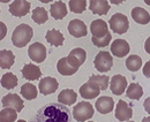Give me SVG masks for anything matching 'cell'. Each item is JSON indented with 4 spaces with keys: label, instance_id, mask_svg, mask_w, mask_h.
<instances>
[{
    "label": "cell",
    "instance_id": "30bf717a",
    "mask_svg": "<svg viewBox=\"0 0 150 122\" xmlns=\"http://www.w3.org/2000/svg\"><path fill=\"white\" fill-rule=\"evenodd\" d=\"M133 115V111H132L131 106L127 104L125 100H119L117 103V107L114 109V116L119 120V121H129Z\"/></svg>",
    "mask_w": 150,
    "mask_h": 122
},
{
    "label": "cell",
    "instance_id": "cb8c5ba5",
    "mask_svg": "<svg viewBox=\"0 0 150 122\" xmlns=\"http://www.w3.org/2000/svg\"><path fill=\"white\" fill-rule=\"evenodd\" d=\"M50 13L54 20H62L67 15V7L64 1H56L50 8Z\"/></svg>",
    "mask_w": 150,
    "mask_h": 122
},
{
    "label": "cell",
    "instance_id": "74e56055",
    "mask_svg": "<svg viewBox=\"0 0 150 122\" xmlns=\"http://www.w3.org/2000/svg\"><path fill=\"white\" fill-rule=\"evenodd\" d=\"M144 50H146V52L150 54V37L147 38V40H146V43H144Z\"/></svg>",
    "mask_w": 150,
    "mask_h": 122
},
{
    "label": "cell",
    "instance_id": "60d3db41",
    "mask_svg": "<svg viewBox=\"0 0 150 122\" xmlns=\"http://www.w3.org/2000/svg\"><path fill=\"white\" fill-rule=\"evenodd\" d=\"M16 122H27V121H24V120H18Z\"/></svg>",
    "mask_w": 150,
    "mask_h": 122
},
{
    "label": "cell",
    "instance_id": "8d00e7d4",
    "mask_svg": "<svg viewBox=\"0 0 150 122\" xmlns=\"http://www.w3.org/2000/svg\"><path fill=\"white\" fill-rule=\"evenodd\" d=\"M143 107H144V109H146V112L150 114V97H148L146 100H144V103H143Z\"/></svg>",
    "mask_w": 150,
    "mask_h": 122
},
{
    "label": "cell",
    "instance_id": "3957f363",
    "mask_svg": "<svg viewBox=\"0 0 150 122\" xmlns=\"http://www.w3.org/2000/svg\"><path fill=\"white\" fill-rule=\"evenodd\" d=\"M94 116V107L89 102H81L73 108V118L79 122H86Z\"/></svg>",
    "mask_w": 150,
    "mask_h": 122
},
{
    "label": "cell",
    "instance_id": "2e32d148",
    "mask_svg": "<svg viewBox=\"0 0 150 122\" xmlns=\"http://www.w3.org/2000/svg\"><path fill=\"white\" fill-rule=\"evenodd\" d=\"M90 31L93 34V37L96 38H102L105 37L109 32V27L108 23L103 20H95L90 24Z\"/></svg>",
    "mask_w": 150,
    "mask_h": 122
},
{
    "label": "cell",
    "instance_id": "52a82bcc",
    "mask_svg": "<svg viewBox=\"0 0 150 122\" xmlns=\"http://www.w3.org/2000/svg\"><path fill=\"white\" fill-rule=\"evenodd\" d=\"M30 11V2L25 0H15L9 5V13L15 18H22Z\"/></svg>",
    "mask_w": 150,
    "mask_h": 122
},
{
    "label": "cell",
    "instance_id": "ffe728a7",
    "mask_svg": "<svg viewBox=\"0 0 150 122\" xmlns=\"http://www.w3.org/2000/svg\"><path fill=\"white\" fill-rule=\"evenodd\" d=\"M76 99H77V93L72 89H65L58 94L59 103L65 105V106H69V105L75 104Z\"/></svg>",
    "mask_w": 150,
    "mask_h": 122
},
{
    "label": "cell",
    "instance_id": "ee69618b",
    "mask_svg": "<svg viewBox=\"0 0 150 122\" xmlns=\"http://www.w3.org/2000/svg\"><path fill=\"white\" fill-rule=\"evenodd\" d=\"M127 122H134V121H127Z\"/></svg>",
    "mask_w": 150,
    "mask_h": 122
},
{
    "label": "cell",
    "instance_id": "603a6c76",
    "mask_svg": "<svg viewBox=\"0 0 150 122\" xmlns=\"http://www.w3.org/2000/svg\"><path fill=\"white\" fill-rule=\"evenodd\" d=\"M45 38L47 40L49 44H51L52 46H56V47H59V46H62L64 42H65V37L64 35L57 30V29H50L46 35H45Z\"/></svg>",
    "mask_w": 150,
    "mask_h": 122
},
{
    "label": "cell",
    "instance_id": "4fadbf2b",
    "mask_svg": "<svg viewBox=\"0 0 150 122\" xmlns=\"http://www.w3.org/2000/svg\"><path fill=\"white\" fill-rule=\"evenodd\" d=\"M86 58H87V52L81 47H76L74 50H72L69 54L67 55L68 62L76 69H79L80 66H82L84 63Z\"/></svg>",
    "mask_w": 150,
    "mask_h": 122
},
{
    "label": "cell",
    "instance_id": "1f68e13d",
    "mask_svg": "<svg viewBox=\"0 0 150 122\" xmlns=\"http://www.w3.org/2000/svg\"><path fill=\"white\" fill-rule=\"evenodd\" d=\"M110 77L108 75H91L89 78V82H94L98 84L102 90H106L110 84Z\"/></svg>",
    "mask_w": 150,
    "mask_h": 122
},
{
    "label": "cell",
    "instance_id": "484cf974",
    "mask_svg": "<svg viewBox=\"0 0 150 122\" xmlns=\"http://www.w3.org/2000/svg\"><path fill=\"white\" fill-rule=\"evenodd\" d=\"M21 94L27 100H34L35 98H37V87H35L34 84H31V83H24L21 87Z\"/></svg>",
    "mask_w": 150,
    "mask_h": 122
},
{
    "label": "cell",
    "instance_id": "e575fe53",
    "mask_svg": "<svg viewBox=\"0 0 150 122\" xmlns=\"http://www.w3.org/2000/svg\"><path fill=\"white\" fill-rule=\"evenodd\" d=\"M142 73H143V75H144L147 78H150V60L149 61H147V63L144 65Z\"/></svg>",
    "mask_w": 150,
    "mask_h": 122
},
{
    "label": "cell",
    "instance_id": "836d02e7",
    "mask_svg": "<svg viewBox=\"0 0 150 122\" xmlns=\"http://www.w3.org/2000/svg\"><path fill=\"white\" fill-rule=\"evenodd\" d=\"M111 39H112L111 34H108L105 37H102V38L93 37L91 38V42H93V44H94L95 46H97V47H105V46H108L110 44Z\"/></svg>",
    "mask_w": 150,
    "mask_h": 122
},
{
    "label": "cell",
    "instance_id": "f1b7e54d",
    "mask_svg": "<svg viewBox=\"0 0 150 122\" xmlns=\"http://www.w3.org/2000/svg\"><path fill=\"white\" fill-rule=\"evenodd\" d=\"M18 119V111L14 108L5 107L0 112V122H15Z\"/></svg>",
    "mask_w": 150,
    "mask_h": 122
},
{
    "label": "cell",
    "instance_id": "5bb4252c",
    "mask_svg": "<svg viewBox=\"0 0 150 122\" xmlns=\"http://www.w3.org/2000/svg\"><path fill=\"white\" fill-rule=\"evenodd\" d=\"M126 87H127V80L125 76H122V75L112 76V78L110 81V89H111L113 94H115V96L122 94L126 91Z\"/></svg>",
    "mask_w": 150,
    "mask_h": 122
},
{
    "label": "cell",
    "instance_id": "7a4b0ae2",
    "mask_svg": "<svg viewBox=\"0 0 150 122\" xmlns=\"http://www.w3.org/2000/svg\"><path fill=\"white\" fill-rule=\"evenodd\" d=\"M33 36H34L33 28L28 24L22 23L14 29V31L12 34V43L18 49H22L31 40Z\"/></svg>",
    "mask_w": 150,
    "mask_h": 122
},
{
    "label": "cell",
    "instance_id": "44dd1931",
    "mask_svg": "<svg viewBox=\"0 0 150 122\" xmlns=\"http://www.w3.org/2000/svg\"><path fill=\"white\" fill-rule=\"evenodd\" d=\"M131 15L133 20L139 24H148L150 22V14L142 7H134Z\"/></svg>",
    "mask_w": 150,
    "mask_h": 122
},
{
    "label": "cell",
    "instance_id": "f546056e",
    "mask_svg": "<svg viewBox=\"0 0 150 122\" xmlns=\"http://www.w3.org/2000/svg\"><path fill=\"white\" fill-rule=\"evenodd\" d=\"M31 18L34 22H36L37 24H43L49 20L47 12L45 11V8L43 7H36L31 14Z\"/></svg>",
    "mask_w": 150,
    "mask_h": 122
},
{
    "label": "cell",
    "instance_id": "7bdbcfd3",
    "mask_svg": "<svg viewBox=\"0 0 150 122\" xmlns=\"http://www.w3.org/2000/svg\"><path fill=\"white\" fill-rule=\"evenodd\" d=\"M88 122H95V121H88Z\"/></svg>",
    "mask_w": 150,
    "mask_h": 122
},
{
    "label": "cell",
    "instance_id": "d4e9b609",
    "mask_svg": "<svg viewBox=\"0 0 150 122\" xmlns=\"http://www.w3.org/2000/svg\"><path fill=\"white\" fill-rule=\"evenodd\" d=\"M15 62V55L9 50L0 51V67L2 69H9Z\"/></svg>",
    "mask_w": 150,
    "mask_h": 122
},
{
    "label": "cell",
    "instance_id": "7402d4cb",
    "mask_svg": "<svg viewBox=\"0 0 150 122\" xmlns=\"http://www.w3.org/2000/svg\"><path fill=\"white\" fill-rule=\"evenodd\" d=\"M57 69H58V73H59L60 75H62V76H72V75H74L75 73L79 70V69H76V68H74V67L68 62L67 56L61 58V59L58 61V63H57Z\"/></svg>",
    "mask_w": 150,
    "mask_h": 122
},
{
    "label": "cell",
    "instance_id": "8992f818",
    "mask_svg": "<svg viewBox=\"0 0 150 122\" xmlns=\"http://www.w3.org/2000/svg\"><path fill=\"white\" fill-rule=\"evenodd\" d=\"M28 54H29V58L36 62V63H42L45 59H46V47L42 44V43H34L33 45L29 46L28 49Z\"/></svg>",
    "mask_w": 150,
    "mask_h": 122
},
{
    "label": "cell",
    "instance_id": "ac0fdd59",
    "mask_svg": "<svg viewBox=\"0 0 150 122\" xmlns=\"http://www.w3.org/2000/svg\"><path fill=\"white\" fill-rule=\"evenodd\" d=\"M96 108L97 111L100 113V114H108L110 112H112L113 108H114V102L111 97H108V96H103V97H99L97 100H96Z\"/></svg>",
    "mask_w": 150,
    "mask_h": 122
},
{
    "label": "cell",
    "instance_id": "8fae6325",
    "mask_svg": "<svg viewBox=\"0 0 150 122\" xmlns=\"http://www.w3.org/2000/svg\"><path fill=\"white\" fill-rule=\"evenodd\" d=\"M1 104L4 107H9V108H14L18 111V113L21 112L24 107L23 100L20 98L19 94L16 93H7L5 97H2L1 99Z\"/></svg>",
    "mask_w": 150,
    "mask_h": 122
},
{
    "label": "cell",
    "instance_id": "9a60e30c",
    "mask_svg": "<svg viewBox=\"0 0 150 122\" xmlns=\"http://www.w3.org/2000/svg\"><path fill=\"white\" fill-rule=\"evenodd\" d=\"M129 44L125 39H115L111 44V53L117 58H124L129 53Z\"/></svg>",
    "mask_w": 150,
    "mask_h": 122
},
{
    "label": "cell",
    "instance_id": "e0dca14e",
    "mask_svg": "<svg viewBox=\"0 0 150 122\" xmlns=\"http://www.w3.org/2000/svg\"><path fill=\"white\" fill-rule=\"evenodd\" d=\"M89 9L96 15H105L110 11V2L108 0H91L89 2Z\"/></svg>",
    "mask_w": 150,
    "mask_h": 122
},
{
    "label": "cell",
    "instance_id": "277c9868",
    "mask_svg": "<svg viewBox=\"0 0 150 122\" xmlns=\"http://www.w3.org/2000/svg\"><path fill=\"white\" fill-rule=\"evenodd\" d=\"M109 25L113 32H115L118 35H122V34L127 32V30L129 28V22H128V18L126 15H124L121 13H115L110 18Z\"/></svg>",
    "mask_w": 150,
    "mask_h": 122
},
{
    "label": "cell",
    "instance_id": "ba28073f",
    "mask_svg": "<svg viewBox=\"0 0 150 122\" xmlns=\"http://www.w3.org/2000/svg\"><path fill=\"white\" fill-rule=\"evenodd\" d=\"M58 87H59V83H58L57 78L51 77V76H46V77L40 80L38 89H39L42 94L49 96V94H52L53 92H56Z\"/></svg>",
    "mask_w": 150,
    "mask_h": 122
},
{
    "label": "cell",
    "instance_id": "4dcf8cb0",
    "mask_svg": "<svg viewBox=\"0 0 150 122\" xmlns=\"http://www.w3.org/2000/svg\"><path fill=\"white\" fill-rule=\"evenodd\" d=\"M126 68L131 71H137L142 67V59L139 55H129L126 59Z\"/></svg>",
    "mask_w": 150,
    "mask_h": 122
},
{
    "label": "cell",
    "instance_id": "6da1fadb",
    "mask_svg": "<svg viewBox=\"0 0 150 122\" xmlns=\"http://www.w3.org/2000/svg\"><path fill=\"white\" fill-rule=\"evenodd\" d=\"M30 122H72V114L65 105L49 103L38 109Z\"/></svg>",
    "mask_w": 150,
    "mask_h": 122
},
{
    "label": "cell",
    "instance_id": "d6986e66",
    "mask_svg": "<svg viewBox=\"0 0 150 122\" xmlns=\"http://www.w3.org/2000/svg\"><path fill=\"white\" fill-rule=\"evenodd\" d=\"M21 73H22V76L28 81H37L42 76L40 68L36 65H33V63L24 65V67L22 68Z\"/></svg>",
    "mask_w": 150,
    "mask_h": 122
},
{
    "label": "cell",
    "instance_id": "5b68a950",
    "mask_svg": "<svg viewBox=\"0 0 150 122\" xmlns=\"http://www.w3.org/2000/svg\"><path fill=\"white\" fill-rule=\"evenodd\" d=\"M95 68L98 70L99 73H108L109 70L112 68L113 65V58L112 55L106 51L99 52L94 60Z\"/></svg>",
    "mask_w": 150,
    "mask_h": 122
},
{
    "label": "cell",
    "instance_id": "f35d334b",
    "mask_svg": "<svg viewBox=\"0 0 150 122\" xmlns=\"http://www.w3.org/2000/svg\"><path fill=\"white\" fill-rule=\"evenodd\" d=\"M141 122H150V116H147V118H143Z\"/></svg>",
    "mask_w": 150,
    "mask_h": 122
},
{
    "label": "cell",
    "instance_id": "b9f144b4",
    "mask_svg": "<svg viewBox=\"0 0 150 122\" xmlns=\"http://www.w3.org/2000/svg\"><path fill=\"white\" fill-rule=\"evenodd\" d=\"M144 2H146L147 5H150V1H148V0H147V1H144Z\"/></svg>",
    "mask_w": 150,
    "mask_h": 122
},
{
    "label": "cell",
    "instance_id": "d590c367",
    "mask_svg": "<svg viewBox=\"0 0 150 122\" xmlns=\"http://www.w3.org/2000/svg\"><path fill=\"white\" fill-rule=\"evenodd\" d=\"M0 25H1V36H0V38L4 39L6 34H7V28H6V25H5L4 22H0Z\"/></svg>",
    "mask_w": 150,
    "mask_h": 122
},
{
    "label": "cell",
    "instance_id": "d6a6232c",
    "mask_svg": "<svg viewBox=\"0 0 150 122\" xmlns=\"http://www.w3.org/2000/svg\"><path fill=\"white\" fill-rule=\"evenodd\" d=\"M71 12L75 14H81L87 9V1L86 0H71L69 1Z\"/></svg>",
    "mask_w": 150,
    "mask_h": 122
},
{
    "label": "cell",
    "instance_id": "9c48e42d",
    "mask_svg": "<svg viewBox=\"0 0 150 122\" xmlns=\"http://www.w3.org/2000/svg\"><path fill=\"white\" fill-rule=\"evenodd\" d=\"M68 32L71 34V36H73L75 38H82L84 36H87L88 34V28L86 25V23L81 20H72L68 23Z\"/></svg>",
    "mask_w": 150,
    "mask_h": 122
},
{
    "label": "cell",
    "instance_id": "7c38bea8",
    "mask_svg": "<svg viewBox=\"0 0 150 122\" xmlns=\"http://www.w3.org/2000/svg\"><path fill=\"white\" fill-rule=\"evenodd\" d=\"M100 91H102V89L99 87L98 84H96L94 82H89V81L80 87V94L84 99H95V98H97L99 96Z\"/></svg>",
    "mask_w": 150,
    "mask_h": 122
},
{
    "label": "cell",
    "instance_id": "83f0119b",
    "mask_svg": "<svg viewBox=\"0 0 150 122\" xmlns=\"http://www.w3.org/2000/svg\"><path fill=\"white\" fill-rule=\"evenodd\" d=\"M126 94L129 99L139 100L143 94V89L139 83H132L128 85L127 90H126Z\"/></svg>",
    "mask_w": 150,
    "mask_h": 122
},
{
    "label": "cell",
    "instance_id": "ab89813d",
    "mask_svg": "<svg viewBox=\"0 0 150 122\" xmlns=\"http://www.w3.org/2000/svg\"><path fill=\"white\" fill-rule=\"evenodd\" d=\"M111 4H114V5H119V4H121V1H111Z\"/></svg>",
    "mask_w": 150,
    "mask_h": 122
},
{
    "label": "cell",
    "instance_id": "4316f807",
    "mask_svg": "<svg viewBox=\"0 0 150 122\" xmlns=\"http://www.w3.org/2000/svg\"><path fill=\"white\" fill-rule=\"evenodd\" d=\"M18 77L13 73H6L1 77V85L2 87L7 90H13L14 87L18 85Z\"/></svg>",
    "mask_w": 150,
    "mask_h": 122
}]
</instances>
